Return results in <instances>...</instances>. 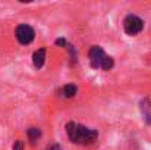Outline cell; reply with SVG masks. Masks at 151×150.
I'll return each instance as SVG.
<instances>
[{"instance_id":"6da1fadb","label":"cell","mask_w":151,"mask_h":150,"mask_svg":"<svg viewBox=\"0 0 151 150\" xmlns=\"http://www.w3.org/2000/svg\"><path fill=\"white\" fill-rule=\"evenodd\" d=\"M66 133H68L70 141L72 143H78V144H91L99 137V133L96 130L87 128V127L79 125L76 122H68Z\"/></svg>"},{"instance_id":"7a4b0ae2","label":"cell","mask_w":151,"mask_h":150,"mask_svg":"<svg viewBox=\"0 0 151 150\" xmlns=\"http://www.w3.org/2000/svg\"><path fill=\"white\" fill-rule=\"evenodd\" d=\"M142 28H144V22L137 15H128L123 21V30L128 36H137L142 31Z\"/></svg>"},{"instance_id":"3957f363","label":"cell","mask_w":151,"mask_h":150,"mask_svg":"<svg viewBox=\"0 0 151 150\" xmlns=\"http://www.w3.org/2000/svg\"><path fill=\"white\" fill-rule=\"evenodd\" d=\"M16 38H18V41L21 43V44H29L32 40H34V37H35V33H34V30L29 27V25H27V24H22V25H19L18 28H16Z\"/></svg>"},{"instance_id":"277c9868","label":"cell","mask_w":151,"mask_h":150,"mask_svg":"<svg viewBox=\"0 0 151 150\" xmlns=\"http://www.w3.org/2000/svg\"><path fill=\"white\" fill-rule=\"evenodd\" d=\"M88 57H90V63L93 68H101L103 66V62L106 60L107 54L104 53V50L101 49L100 46H93L90 49V53H88Z\"/></svg>"},{"instance_id":"5b68a950","label":"cell","mask_w":151,"mask_h":150,"mask_svg":"<svg viewBox=\"0 0 151 150\" xmlns=\"http://www.w3.org/2000/svg\"><path fill=\"white\" fill-rule=\"evenodd\" d=\"M44 60H46V49H38L37 51H34L32 62L35 68H41L44 65Z\"/></svg>"},{"instance_id":"8992f818","label":"cell","mask_w":151,"mask_h":150,"mask_svg":"<svg viewBox=\"0 0 151 150\" xmlns=\"http://www.w3.org/2000/svg\"><path fill=\"white\" fill-rule=\"evenodd\" d=\"M76 86H73V84H68V86H65L63 87V90H62V94H63V97H73L75 94H76Z\"/></svg>"},{"instance_id":"52a82bcc","label":"cell","mask_w":151,"mask_h":150,"mask_svg":"<svg viewBox=\"0 0 151 150\" xmlns=\"http://www.w3.org/2000/svg\"><path fill=\"white\" fill-rule=\"evenodd\" d=\"M28 137H29L31 143L34 144V143H35V141L41 137V131H40V128H35V127L29 128V130H28Z\"/></svg>"},{"instance_id":"ba28073f","label":"cell","mask_w":151,"mask_h":150,"mask_svg":"<svg viewBox=\"0 0 151 150\" xmlns=\"http://www.w3.org/2000/svg\"><path fill=\"white\" fill-rule=\"evenodd\" d=\"M141 109H142V112H144V116H145V119L148 121L151 124V113H150V101L145 99L141 101Z\"/></svg>"},{"instance_id":"9c48e42d","label":"cell","mask_w":151,"mask_h":150,"mask_svg":"<svg viewBox=\"0 0 151 150\" xmlns=\"http://www.w3.org/2000/svg\"><path fill=\"white\" fill-rule=\"evenodd\" d=\"M113 68V59L110 57V56H107L106 57V60L103 62V66H101V69H104V71H109V69H111Z\"/></svg>"},{"instance_id":"30bf717a","label":"cell","mask_w":151,"mask_h":150,"mask_svg":"<svg viewBox=\"0 0 151 150\" xmlns=\"http://www.w3.org/2000/svg\"><path fill=\"white\" fill-rule=\"evenodd\" d=\"M22 149H24V143H22L21 140L15 141V144H13V150H22Z\"/></svg>"},{"instance_id":"8fae6325","label":"cell","mask_w":151,"mask_h":150,"mask_svg":"<svg viewBox=\"0 0 151 150\" xmlns=\"http://www.w3.org/2000/svg\"><path fill=\"white\" fill-rule=\"evenodd\" d=\"M56 44H57V46H65V44H66V40H65V38H57V40H56Z\"/></svg>"},{"instance_id":"7c38bea8","label":"cell","mask_w":151,"mask_h":150,"mask_svg":"<svg viewBox=\"0 0 151 150\" xmlns=\"http://www.w3.org/2000/svg\"><path fill=\"white\" fill-rule=\"evenodd\" d=\"M47 150H62V147H60L59 144H51V146Z\"/></svg>"}]
</instances>
